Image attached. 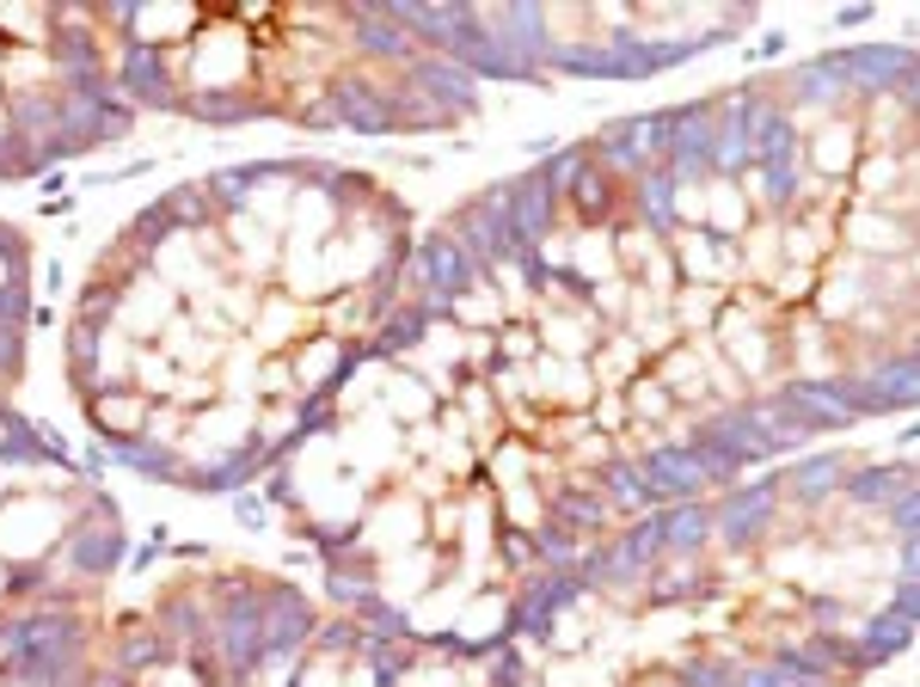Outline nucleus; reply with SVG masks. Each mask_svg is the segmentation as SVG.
Instances as JSON below:
<instances>
[{
    "mask_svg": "<svg viewBox=\"0 0 920 687\" xmlns=\"http://www.w3.org/2000/svg\"><path fill=\"white\" fill-rule=\"evenodd\" d=\"M859 130H853V117L847 123H828L822 135L810 142V166L822 172V178H853V166H859Z\"/></svg>",
    "mask_w": 920,
    "mask_h": 687,
    "instance_id": "nucleus-2",
    "label": "nucleus"
},
{
    "mask_svg": "<svg viewBox=\"0 0 920 687\" xmlns=\"http://www.w3.org/2000/svg\"><path fill=\"white\" fill-rule=\"evenodd\" d=\"M160 687H203V675H197V669H172Z\"/></svg>",
    "mask_w": 920,
    "mask_h": 687,
    "instance_id": "nucleus-10",
    "label": "nucleus"
},
{
    "mask_svg": "<svg viewBox=\"0 0 920 687\" xmlns=\"http://www.w3.org/2000/svg\"><path fill=\"white\" fill-rule=\"evenodd\" d=\"M117 529H111V522H105V529H99V522H86V529H80L74 534V565L80 571H111V565H117Z\"/></svg>",
    "mask_w": 920,
    "mask_h": 687,
    "instance_id": "nucleus-4",
    "label": "nucleus"
},
{
    "mask_svg": "<svg viewBox=\"0 0 920 687\" xmlns=\"http://www.w3.org/2000/svg\"><path fill=\"white\" fill-rule=\"evenodd\" d=\"M387 399H399V418H423V411H430V387H418L411 375H393V381H387Z\"/></svg>",
    "mask_w": 920,
    "mask_h": 687,
    "instance_id": "nucleus-8",
    "label": "nucleus"
},
{
    "mask_svg": "<svg viewBox=\"0 0 920 687\" xmlns=\"http://www.w3.org/2000/svg\"><path fill=\"white\" fill-rule=\"evenodd\" d=\"M338 362H344V350H338L331 338H319V344H307V357L295 362V381H326Z\"/></svg>",
    "mask_w": 920,
    "mask_h": 687,
    "instance_id": "nucleus-7",
    "label": "nucleus"
},
{
    "mask_svg": "<svg viewBox=\"0 0 920 687\" xmlns=\"http://www.w3.org/2000/svg\"><path fill=\"white\" fill-rule=\"evenodd\" d=\"M503 357L528 362V357H534V331H503Z\"/></svg>",
    "mask_w": 920,
    "mask_h": 687,
    "instance_id": "nucleus-9",
    "label": "nucleus"
},
{
    "mask_svg": "<svg viewBox=\"0 0 920 687\" xmlns=\"http://www.w3.org/2000/svg\"><path fill=\"white\" fill-rule=\"evenodd\" d=\"M467 270H473V252L460 246V239H430V246L418 252V277H423V301L436 307V289L442 295H460L467 289Z\"/></svg>",
    "mask_w": 920,
    "mask_h": 687,
    "instance_id": "nucleus-1",
    "label": "nucleus"
},
{
    "mask_svg": "<svg viewBox=\"0 0 920 687\" xmlns=\"http://www.w3.org/2000/svg\"><path fill=\"white\" fill-rule=\"evenodd\" d=\"M749 222V209H743V191L736 185H718L712 191V209H706V227H718V234H730V227Z\"/></svg>",
    "mask_w": 920,
    "mask_h": 687,
    "instance_id": "nucleus-6",
    "label": "nucleus"
},
{
    "mask_svg": "<svg viewBox=\"0 0 920 687\" xmlns=\"http://www.w3.org/2000/svg\"><path fill=\"white\" fill-rule=\"evenodd\" d=\"M92 423L105 437H135V430H147V399L142 393H99L92 399Z\"/></svg>",
    "mask_w": 920,
    "mask_h": 687,
    "instance_id": "nucleus-3",
    "label": "nucleus"
},
{
    "mask_svg": "<svg viewBox=\"0 0 920 687\" xmlns=\"http://www.w3.org/2000/svg\"><path fill=\"white\" fill-rule=\"evenodd\" d=\"M454 319H460V326H498V319H503L498 289H460L454 295Z\"/></svg>",
    "mask_w": 920,
    "mask_h": 687,
    "instance_id": "nucleus-5",
    "label": "nucleus"
}]
</instances>
